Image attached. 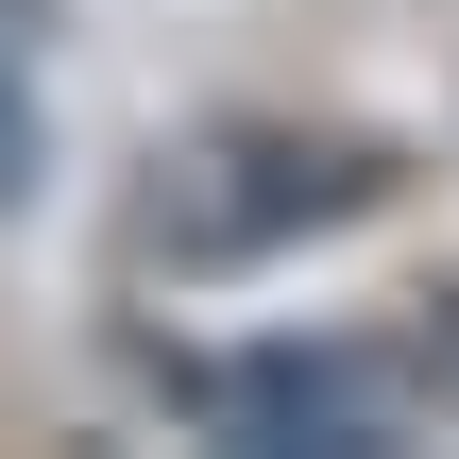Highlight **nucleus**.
<instances>
[{
  "mask_svg": "<svg viewBox=\"0 0 459 459\" xmlns=\"http://www.w3.org/2000/svg\"><path fill=\"white\" fill-rule=\"evenodd\" d=\"M392 204V153L375 136H307V119H204L153 153L136 187V273H255L290 238H341Z\"/></svg>",
  "mask_w": 459,
  "mask_h": 459,
  "instance_id": "obj_1",
  "label": "nucleus"
},
{
  "mask_svg": "<svg viewBox=\"0 0 459 459\" xmlns=\"http://www.w3.org/2000/svg\"><path fill=\"white\" fill-rule=\"evenodd\" d=\"M170 392L221 426V443H324V459H392L426 443V392L392 358H341V341H273V358H170Z\"/></svg>",
  "mask_w": 459,
  "mask_h": 459,
  "instance_id": "obj_2",
  "label": "nucleus"
},
{
  "mask_svg": "<svg viewBox=\"0 0 459 459\" xmlns=\"http://www.w3.org/2000/svg\"><path fill=\"white\" fill-rule=\"evenodd\" d=\"M17 187H34V85L0 68V204H17Z\"/></svg>",
  "mask_w": 459,
  "mask_h": 459,
  "instance_id": "obj_3",
  "label": "nucleus"
}]
</instances>
